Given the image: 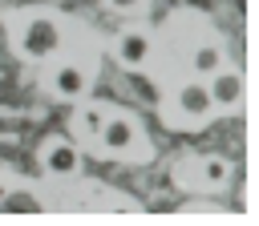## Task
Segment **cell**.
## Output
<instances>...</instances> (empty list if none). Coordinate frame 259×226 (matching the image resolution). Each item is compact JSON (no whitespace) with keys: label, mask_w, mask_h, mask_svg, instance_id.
<instances>
[{"label":"cell","mask_w":259,"mask_h":226,"mask_svg":"<svg viewBox=\"0 0 259 226\" xmlns=\"http://www.w3.org/2000/svg\"><path fill=\"white\" fill-rule=\"evenodd\" d=\"M93 153L117 157V161H146L150 157V141H146L142 121L134 113H125V109H113L109 121H105V129L93 141Z\"/></svg>","instance_id":"2"},{"label":"cell","mask_w":259,"mask_h":226,"mask_svg":"<svg viewBox=\"0 0 259 226\" xmlns=\"http://www.w3.org/2000/svg\"><path fill=\"white\" fill-rule=\"evenodd\" d=\"M214 69H223V44H198L194 48V56H190V73L194 77H210Z\"/></svg>","instance_id":"11"},{"label":"cell","mask_w":259,"mask_h":226,"mask_svg":"<svg viewBox=\"0 0 259 226\" xmlns=\"http://www.w3.org/2000/svg\"><path fill=\"white\" fill-rule=\"evenodd\" d=\"M206 93H210V105L214 109H227V113H235L239 105H243V73L239 69H214L210 73V81H206Z\"/></svg>","instance_id":"7"},{"label":"cell","mask_w":259,"mask_h":226,"mask_svg":"<svg viewBox=\"0 0 259 226\" xmlns=\"http://www.w3.org/2000/svg\"><path fill=\"white\" fill-rule=\"evenodd\" d=\"M12 44L24 61H45L61 48V20L57 12L49 8H36V12H12Z\"/></svg>","instance_id":"1"},{"label":"cell","mask_w":259,"mask_h":226,"mask_svg":"<svg viewBox=\"0 0 259 226\" xmlns=\"http://www.w3.org/2000/svg\"><path fill=\"white\" fill-rule=\"evenodd\" d=\"M8 186H12V182H8V178H4V174H0V198H4V194H8Z\"/></svg>","instance_id":"13"},{"label":"cell","mask_w":259,"mask_h":226,"mask_svg":"<svg viewBox=\"0 0 259 226\" xmlns=\"http://www.w3.org/2000/svg\"><path fill=\"white\" fill-rule=\"evenodd\" d=\"M150 32L146 28H121L113 40H109V52H113V61L125 69V73H134V69H142L146 61H150Z\"/></svg>","instance_id":"6"},{"label":"cell","mask_w":259,"mask_h":226,"mask_svg":"<svg viewBox=\"0 0 259 226\" xmlns=\"http://www.w3.org/2000/svg\"><path fill=\"white\" fill-rule=\"evenodd\" d=\"M174 178L186 190H219V186H227L231 165H227V157H186L174 170Z\"/></svg>","instance_id":"3"},{"label":"cell","mask_w":259,"mask_h":226,"mask_svg":"<svg viewBox=\"0 0 259 226\" xmlns=\"http://www.w3.org/2000/svg\"><path fill=\"white\" fill-rule=\"evenodd\" d=\"M85 89H89V69H81V65H61L49 73V93L61 101H77Z\"/></svg>","instance_id":"9"},{"label":"cell","mask_w":259,"mask_h":226,"mask_svg":"<svg viewBox=\"0 0 259 226\" xmlns=\"http://www.w3.org/2000/svg\"><path fill=\"white\" fill-rule=\"evenodd\" d=\"M40 170L49 178H73L81 170V145L65 133H53L40 141Z\"/></svg>","instance_id":"4"},{"label":"cell","mask_w":259,"mask_h":226,"mask_svg":"<svg viewBox=\"0 0 259 226\" xmlns=\"http://www.w3.org/2000/svg\"><path fill=\"white\" fill-rule=\"evenodd\" d=\"M109 113H113L109 101H85V105L73 113V141H85V145L93 149V141H97V133L105 129Z\"/></svg>","instance_id":"8"},{"label":"cell","mask_w":259,"mask_h":226,"mask_svg":"<svg viewBox=\"0 0 259 226\" xmlns=\"http://www.w3.org/2000/svg\"><path fill=\"white\" fill-rule=\"evenodd\" d=\"M174 113L182 117V125H206V121L214 117L206 81H182L178 93H174Z\"/></svg>","instance_id":"5"},{"label":"cell","mask_w":259,"mask_h":226,"mask_svg":"<svg viewBox=\"0 0 259 226\" xmlns=\"http://www.w3.org/2000/svg\"><path fill=\"white\" fill-rule=\"evenodd\" d=\"M40 210H49L45 206V198L32 190V186H8V194L0 198V214H40Z\"/></svg>","instance_id":"10"},{"label":"cell","mask_w":259,"mask_h":226,"mask_svg":"<svg viewBox=\"0 0 259 226\" xmlns=\"http://www.w3.org/2000/svg\"><path fill=\"white\" fill-rule=\"evenodd\" d=\"M109 8H117V12H138L142 8V0H105Z\"/></svg>","instance_id":"12"}]
</instances>
